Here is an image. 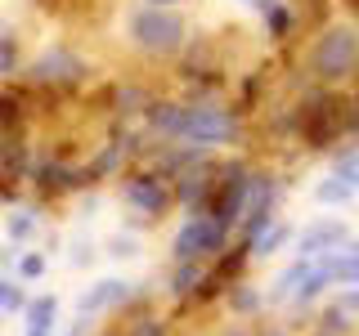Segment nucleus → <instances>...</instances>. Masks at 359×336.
<instances>
[{
    "label": "nucleus",
    "instance_id": "27",
    "mask_svg": "<svg viewBox=\"0 0 359 336\" xmlns=\"http://www.w3.org/2000/svg\"><path fill=\"white\" fill-rule=\"evenodd\" d=\"M50 274V251H27V246H22L18 251V269H14V278H22V283H41V278Z\"/></svg>",
    "mask_w": 359,
    "mask_h": 336
},
{
    "label": "nucleus",
    "instance_id": "5",
    "mask_svg": "<svg viewBox=\"0 0 359 336\" xmlns=\"http://www.w3.org/2000/svg\"><path fill=\"white\" fill-rule=\"evenodd\" d=\"M90 72H95V63H90V54L81 45L72 41H50L41 45L36 54L27 59L22 67V81L27 90H36V94H76V90L90 85Z\"/></svg>",
    "mask_w": 359,
    "mask_h": 336
},
{
    "label": "nucleus",
    "instance_id": "24",
    "mask_svg": "<svg viewBox=\"0 0 359 336\" xmlns=\"http://www.w3.org/2000/svg\"><path fill=\"white\" fill-rule=\"evenodd\" d=\"M99 246H104V255H108V260H140V255H144V242H140V233H130V229H117V233H108V238L104 242H99Z\"/></svg>",
    "mask_w": 359,
    "mask_h": 336
},
{
    "label": "nucleus",
    "instance_id": "33",
    "mask_svg": "<svg viewBox=\"0 0 359 336\" xmlns=\"http://www.w3.org/2000/svg\"><path fill=\"white\" fill-rule=\"evenodd\" d=\"M18 251H22V246H14V242L0 246V274H14V269H18Z\"/></svg>",
    "mask_w": 359,
    "mask_h": 336
},
{
    "label": "nucleus",
    "instance_id": "13",
    "mask_svg": "<svg viewBox=\"0 0 359 336\" xmlns=\"http://www.w3.org/2000/svg\"><path fill=\"white\" fill-rule=\"evenodd\" d=\"M207 269L211 265H202V260H171V269H166V296H171L175 305H194Z\"/></svg>",
    "mask_w": 359,
    "mask_h": 336
},
{
    "label": "nucleus",
    "instance_id": "44",
    "mask_svg": "<svg viewBox=\"0 0 359 336\" xmlns=\"http://www.w3.org/2000/svg\"><path fill=\"white\" fill-rule=\"evenodd\" d=\"M112 336H121V332H112Z\"/></svg>",
    "mask_w": 359,
    "mask_h": 336
},
{
    "label": "nucleus",
    "instance_id": "21",
    "mask_svg": "<svg viewBox=\"0 0 359 336\" xmlns=\"http://www.w3.org/2000/svg\"><path fill=\"white\" fill-rule=\"evenodd\" d=\"M297 9V22H301V36H314L319 27H328L337 18V0H287Z\"/></svg>",
    "mask_w": 359,
    "mask_h": 336
},
{
    "label": "nucleus",
    "instance_id": "42",
    "mask_svg": "<svg viewBox=\"0 0 359 336\" xmlns=\"http://www.w3.org/2000/svg\"><path fill=\"white\" fill-rule=\"evenodd\" d=\"M5 318H9V314H0V328H5Z\"/></svg>",
    "mask_w": 359,
    "mask_h": 336
},
{
    "label": "nucleus",
    "instance_id": "20",
    "mask_svg": "<svg viewBox=\"0 0 359 336\" xmlns=\"http://www.w3.org/2000/svg\"><path fill=\"white\" fill-rule=\"evenodd\" d=\"M27 126V90L22 85H0V134Z\"/></svg>",
    "mask_w": 359,
    "mask_h": 336
},
{
    "label": "nucleus",
    "instance_id": "26",
    "mask_svg": "<svg viewBox=\"0 0 359 336\" xmlns=\"http://www.w3.org/2000/svg\"><path fill=\"white\" fill-rule=\"evenodd\" d=\"M126 332L121 336H171V318H162V314L153 309H140V314H126Z\"/></svg>",
    "mask_w": 359,
    "mask_h": 336
},
{
    "label": "nucleus",
    "instance_id": "39",
    "mask_svg": "<svg viewBox=\"0 0 359 336\" xmlns=\"http://www.w3.org/2000/svg\"><path fill=\"white\" fill-rule=\"evenodd\" d=\"M306 336H337V332H328V328H310Z\"/></svg>",
    "mask_w": 359,
    "mask_h": 336
},
{
    "label": "nucleus",
    "instance_id": "12",
    "mask_svg": "<svg viewBox=\"0 0 359 336\" xmlns=\"http://www.w3.org/2000/svg\"><path fill=\"white\" fill-rule=\"evenodd\" d=\"M252 14L261 18V36L269 45H292L301 36V22H297V9L287 0H252Z\"/></svg>",
    "mask_w": 359,
    "mask_h": 336
},
{
    "label": "nucleus",
    "instance_id": "30",
    "mask_svg": "<svg viewBox=\"0 0 359 336\" xmlns=\"http://www.w3.org/2000/svg\"><path fill=\"white\" fill-rule=\"evenodd\" d=\"M332 305H341L351 318H359V283H355V287H337V291H332Z\"/></svg>",
    "mask_w": 359,
    "mask_h": 336
},
{
    "label": "nucleus",
    "instance_id": "14",
    "mask_svg": "<svg viewBox=\"0 0 359 336\" xmlns=\"http://www.w3.org/2000/svg\"><path fill=\"white\" fill-rule=\"evenodd\" d=\"M220 305H224V314H229V318H243V323H252V318H261V314H265V305H269V300H265V291L256 287L252 278H238V283H233L229 291H224V300H220Z\"/></svg>",
    "mask_w": 359,
    "mask_h": 336
},
{
    "label": "nucleus",
    "instance_id": "2",
    "mask_svg": "<svg viewBox=\"0 0 359 336\" xmlns=\"http://www.w3.org/2000/svg\"><path fill=\"white\" fill-rule=\"evenodd\" d=\"M121 41L135 59L144 63H175L194 41V22L184 9H162V5H130L121 18Z\"/></svg>",
    "mask_w": 359,
    "mask_h": 336
},
{
    "label": "nucleus",
    "instance_id": "7",
    "mask_svg": "<svg viewBox=\"0 0 359 336\" xmlns=\"http://www.w3.org/2000/svg\"><path fill=\"white\" fill-rule=\"evenodd\" d=\"M252 171H256V162L247 153H220V162H216V188H211L207 216L216 220L220 229H229V233H238V224L247 216Z\"/></svg>",
    "mask_w": 359,
    "mask_h": 336
},
{
    "label": "nucleus",
    "instance_id": "17",
    "mask_svg": "<svg viewBox=\"0 0 359 336\" xmlns=\"http://www.w3.org/2000/svg\"><path fill=\"white\" fill-rule=\"evenodd\" d=\"M328 291H332V274H328V265H319V260H314L310 278L297 287V296H292V305H287V309H292V314H306V309L319 305V300L328 296Z\"/></svg>",
    "mask_w": 359,
    "mask_h": 336
},
{
    "label": "nucleus",
    "instance_id": "15",
    "mask_svg": "<svg viewBox=\"0 0 359 336\" xmlns=\"http://www.w3.org/2000/svg\"><path fill=\"white\" fill-rule=\"evenodd\" d=\"M310 269H314V260H301V255H292V260L278 269L274 278H269V287H265V300L269 305H292V296H297V287L310 278Z\"/></svg>",
    "mask_w": 359,
    "mask_h": 336
},
{
    "label": "nucleus",
    "instance_id": "19",
    "mask_svg": "<svg viewBox=\"0 0 359 336\" xmlns=\"http://www.w3.org/2000/svg\"><path fill=\"white\" fill-rule=\"evenodd\" d=\"M22 67H27V45H22V36L14 27L0 36V85H14L22 76Z\"/></svg>",
    "mask_w": 359,
    "mask_h": 336
},
{
    "label": "nucleus",
    "instance_id": "29",
    "mask_svg": "<svg viewBox=\"0 0 359 336\" xmlns=\"http://www.w3.org/2000/svg\"><path fill=\"white\" fill-rule=\"evenodd\" d=\"M99 255H104V246H99L95 238H86V233L67 242V265H72V269H90V265L99 260Z\"/></svg>",
    "mask_w": 359,
    "mask_h": 336
},
{
    "label": "nucleus",
    "instance_id": "6",
    "mask_svg": "<svg viewBox=\"0 0 359 336\" xmlns=\"http://www.w3.org/2000/svg\"><path fill=\"white\" fill-rule=\"evenodd\" d=\"M117 197H121V206L130 211V216H140L144 224H162L171 211H180V202H175V179L166 175V171H157L153 162H135L126 175L117 179Z\"/></svg>",
    "mask_w": 359,
    "mask_h": 336
},
{
    "label": "nucleus",
    "instance_id": "41",
    "mask_svg": "<svg viewBox=\"0 0 359 336\" xmlns=\"http://www.w3.org/2000/svg\"><path fill=\"white\" fill-rule=\"evenodd\" d=\"M351 90H355V94H359V76H355V81H351Z\"/></svg>",
    "mask_w": 359,
    "mask_h": 336
},
{
    "label": "nucleus",
    "instance_id": "34",
    "mask_svg": "<svg viewBox=\"0 0 359 336\" xmlns=\"http://www.w3.org/2000/svg\"><path fill=\"white\" fill-rule=\"evenodd\" d=\"M14 202H18V179H9V175H0V206H14Z\"/></svg>",
    "mask_w": 359,
    "mask_h": 336
},
{
    "label": "nucleus",
    "instance_id": "35",
    "mask_svg": "<svg viewBox=\"0 0 359 336\" xmlns=\"http://www.w3.org/2000/svg\"><path fill=\"white\" fill-rule=\"evenodd\" d=\"M63 323H22V336H59Z\"/></svg>",
    "mask_w": 359,
    "mask_h": 336
},
{
    "label": "nucleus",
    "instance_id": "8",
    "mask_svg": "<svg viewBox=\"0 0 359 336\" xmlns=\"http://www.w3.org/2000/svg\"><path fill=\"white\" fill-rule=\"evenodd\" d=\"M27 188L41 202H63V197H81L90 188V179H86V166L76 157L50 148V153H36V162L27 171Z\"/></svg>",
    "mask_w": 359,
    "mask_h": 336
},
{
    "label": "nucleus",
    "instance_id": "3",
    "mask_svg": "<svg viewBox=\"0 0 359 336\" xmlns=\"http://www.w3.org/2000/svg\"><path fill=\"white\" fill-rule=\"evenodd\" d=\"M247 139V117L238 104L229 99H189L180 104V121L171 144H189V148H207V153H238Z\"/></svg>",
    "mask_w": 359,
    "mask_h": 336
},
{
    "label": "nucleus",
    "instance_id": "32",
    "mask_svg": "<svg viewBox=\"0 0 359 336\" xmlns=\"http://www.w3.org/2000/svg\"><path fill=\"white\" fill-rule=\"evenodd\" d=\"M90 332H95V314H76L72 323H63L59 336H90Z\"/></svg>",
    "mask_w": 359,
    "mask_h": 336
},
{
    "label": "nucleus",
    "instance_id": "9",
    "mask_svg": "<svg viewBox=\"0 0 359 336\" xmlns=\"http://www.w3.org/2000/svg\"><path fill=\"white\" fill-rule=\"evenodd\" d=\"M229 242H233V233L220 229L211 216H184L175 224L171 242H166V255H171V260H202V265H211L216 255L229 251Z\"/></svg>",
    "mask_w": 359,
    "mask_h": 336
},
{
    "label": "nucleus",
    "instance_id": "28",
    "mask_svg": "<svg viewBox=\"0 0 359 336\" xmlns=\"http://www.w3.org/2000/svg\"><path fill=\"white\" fill-rule=\"evenodd\" d=\"M314 328H328V332H337V336H359V332H355V318H351L341 305H332V300H328L319 314H314Z\"/></svg>",
    "mask_w": 359,
    "mask_h": 336
},
{
    "label": "nucleus",
    "instance_id": "43",
    "mask_svg": "<svg viewBox=\"0 0 359 336\" xmlns=\"http://www.w3.org/2000/svg\"><path fill=\"white\" fill-rule=\"evenodd\" d=\"M238 5H247V9H252V0H238Z\"/></svg>",
    "mask_w": 359,
    "mask_h": 336
},
{
    "label": "nucleus",
    "instance_id": "37",
    "mask_svg": "<svg viewBox=\"0 0 359 336\" xmlns=\"http://www.w3.org/2000/svg\"><path fill=\"white\" fill-rule=\"evenodd\" d=\"M216 336H252V323H243V318H229Z\"/></svg>",
    "mask_w": 359,
    "mask_h": 336
},
{
    "label": "nucleus",
    "instance_id": "40",
    "mask_svg": "<svg viewBox=\"0 0 359 336\" xmlns=\"http://www.w3.org/2000/svg\"><path fill=\"white\" fill-rule=\"evenodd\" d=\"M5 31H9V22H5V14H0V36H5Z\"/></svg>",
    "mask_w": 359,
    "mask_h": 336
},
{
    "label": "nucleus",
    "instance_id": "22",
    "mask_svg": "<svg viewBox=\"0 0 359 336\" xmlns=\"http://www.w3.org/2000/svg\"><path fill=\"white\" fill-rule=\"evenodd\" d=\"M36 233H41V211L36 206H9V216H5V242L27 246Z\"/></svg>",
    "mask_w": 359,
    "mask_h": 336
},
{
    "label": "nucleus",
    "instance_id": "1",
    "mask_svg": "<svg viewBox=\"0 0 359 336\" xmlns=\"http://www.w3.org/2000/svg\"><path fill=\"white\" fill-rule=\"evenodd\" d=\"M292 144L306 153H337L359 144V94L351 85H310L292 104Z\"/></svg>",
    "mask_w": 359,
    "mask_h": 336
},
{
    "label": "nucleus",
    "instance_id": "11",
    "mask_svg": "<svg viewBox=\"0 0 359 336\" xmlns=\"http://www.w3.org/2000/svg\"><path fill=\"white\" fill-rule=\"evenodd\" d=\"M130 300H135V283H126L121 274H108V278H95V283L76 296V314L104 318V314H121Z\"/></svg>",
    "mask_w": 359,
    "mask_h": 336
},
{
    "label": "nucleus",
    "instance_id": "36",
    "mask_svg": "<svg viewBox=\"0 0 359 336\" xmlns=\"http://www.w3.org/2000/svg\"><path fill=\"white\" fill-rule=\"evenodd\" d=\"M32 5L41 9V14H50V18H59V14H67L72 9V0H32Z\"/></svg>",
    "mask_w": 359,
    "mask_h": 336
},
{
    "label": "nucleus",
    "instance_id": "10",
    "mask_svg": "<svg viewBox=\"0 0 359 336\" xmlns=\"http://www.w3.org/2000/svg\"><path fill=\"white\" fill-rule=\"evenodd\" d=\"M351 238H355V229L341 216H319V220H310V224L297 229V238H292V255H301V260H323V255L341 251Z\"/></svg>",
    "mask_w": 359,
    "mask_h": 336
},
{
    "label": "nucleus",
    "instance_id": "18",
    "mask_svg": "<svg viewBox=\"0 0 359 336\" xmlns=\"http://www.w3.org/2000/svg\"><path fill=\"white\" fill-rule=\"evenodd\" d=\"M319 265H328L332 287H355V283H359V238H351V242L341 246V251L323 255Z\"/></svg>",
    "mask_w": 359,
    "mask_h": 336
},
{
    "label": "nucleus",
    "instance_id": "31",
    "mask_svg": "<svg viewBox=\"0 0 359 336\" xmlns=\"http://www.w3.org/2000/svg\"><path fill=\"white\" fill-rule=\"evenodd\" d=\"M252 336H292V328H283V323H274V318H252Z\"/></svg>",
    "mask_w": 359,
    "mask_h": 336
},
{
    "label": "nucleus",
    "instance_id": "25",
    "mask_svg": "<svg viewBox=\"0 0 359 336\" xmlns=\"http://www.w3.org/2000/svg\"><path fill=\"white\" fill-rule=\"evenodd\" d=\"M27 300H32V291H27L22 278L0 274V314H22V309H27Z\"/></svg>",
    "mask_w": 359,
    "mask_h": 336
},
{
    "label": "nucleus",
    "instance_id": "23",
    "mask_svg": "<svg viewBox=\"0 0 359 336\" xmlns=\"http://www.w3.org/2000/svg\"><path fill=\"white\" fill-rule=\"evenodd\" d=\"M359 197V188L351 184V179H341V175H323L319 184H314V202H319V206H351V202Z\"/></svg>",
    "mask_w": 359,
    "mask_h": 336
},
{
    "label": "nucleus",
    "instance_id": "16",
    "mask_svg": "<svg viewBox=\"0 0 359 336\" xmlns=\"http://www.w3.org/2000/svg\"><path fill=\"white\" fill-rule=\"evenodd\" d=\"M292 238H297V224L278 216V220L261 233V238H252V246H247V251H252V265H256V260H274L278 251H292Z\"/></svg>",
    "mask_w": 359,
    "mask_h": 336
},
{
    "label": "nucleus",
    "instance_id": "4",
    "mask_svg": "<svg viewBox=\"0 0 359 336\" xmlns=\"http://www.w3.org/2000/svg\"><path fill=\"white\" fill-rule=\"evenodd\" d=\"M301 72L310 85H351L359 76V18H332L306 41Z\"/></svg>",
    "mask_w": 359,
    "mask_h": 336
},
{
    "label": "nucleus",
    "instance_id": "38",
    "mask_svg": "<svg viewBox=\"0 0 359 336\" xmlns=\"http://www.w3.org/2000/svg\"><path fill=\"white\" fill-rule=\"evenodd\" d=\"M144 5H162V9H189V0H144Z\"/></svg>",
    "mask_w": 359,
    "mask_h": 336
}]
</instances>
